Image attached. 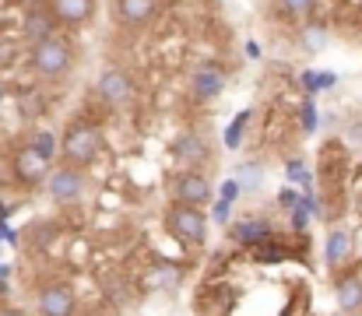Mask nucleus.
<instances>
[{
    "mask_svg": "<svg viewBox=\"0 0 362 316\" xmlns=\"http://www.w3.org/2000/svg\"><path fill=\"white\" fill-rule=\"evenodd\" d=\"M103 148H106V130H103V123H99L95 116H88V112L74 116V119L64 127V134H60V158H64L67 165L88 169V165H95V158L103 155Z\"/></svg>",
    "mask_w": 362,
    "mask_h": 316,
    "instance_id": "obj_1",
    "label": "nucleus"
},
{
    "mask_svg": "<svg viewBox=\"0 0 362 316\" xmlns=\"http://www.w3.org/2000/svg\"><path fill=\"white\" fill-rule=\"evenodd\" d=\"M28 67L39 81H64L74 67V42L67 35H49L28 46Z\"/></svg>",
    "mask_w": 362,
    "mask_h": 316,
    "instance_id": "obj_2",
    "label": "nucleus"
},
{
    "mask_svg": "<svg viewBox=\"0 0 362 316\" xmlns=\"http://www.w3.org/2000/svg\"><path fill=\"white\" fill-rule=\"evenodd\" d=\"M162 225H165V232L180 242V246H187V250H201V246H208V214L204 208H194V204H180V201H173L169 208H165V218H162Z\"/></svg>",
    "mask_w": 362,
    "mask_h": 316,
    "instance_id": "obj_3",
    "label": "nucleus"
},
{
    "mask_svg": "<svg viewBox=\"0 0 362 316\" xmlns=\"http://www.w3.org/2000/svg\"><path fill=\"white\" fill-rule=\"evenodd\" d=\"M95 99L110 112H127V109H134V103H137V85H134V78L127 71L106 67L95 78Z\"/></svg>",
    "mask_w": 362,
    "mask_h": 316,
    "instance_id": "obj_4",
    "label": "nucleus"
},
{
    "mask_svg": "<svg viewBox=\"0 0 362 316\" xmlns=\"http://www.w3.org/2000/svg\"><path fill=\"white\" fill-rule=\"evenodd\" d=\"M46 194H49V201L53 204H60V208H71V204H78L81 197H85V190H88V180H85V169L81 165H57V169H49V176H46Z\"/></svg>",
    "mask_w": 362,
    "mask_h": 316,
    "instance_id": "obj_5",
    "label": "nucleus"
},
{
    "mask_svg": "<svg viewBox=\"0 0 362 316\" xmlns=\"http://www.w3.org/2000/svg\"><path fill=\"white\" fill-rule=\"evenodd\" d=\"M169 194L180 204H194V208H208L211 204V183L201 169H183L169 180Z\"/></svg>",
    "mask_w": 362,
    "mask_h": 316,
    "instance_id": "obj_6",
    "label": "nucleus"
},
{
    "mask_svg": "<svg viewBox=\"0 0 362 316\" xmlns=\"http://www.w3.org/2000/svg\"><path fill=\"white\" fill-rule=\"evenodd\" d=\"M173 158L183 169H204L211 165V141L201 130H180L173 137Z\"/></svg>",
    "mask_w": 362,
    "mask_h": 316,
    "instance_id": "obj_7",
    "label": "nucleus"
},
{
    "mask_svg": "<svg viewBox=\"0 0 362 316\" xmlns=\"http://www.w3.org/2000/svg\"><path fill=\"white\" fill-rule=\"evenodd\" d=\"M49 169H53V162L42 158L32 144H21V148H14V155H11V172H14V180H18L21 187H42L46 176H49Z\"/></svg>",
    "mask_w": 362,
    "mask_h": 316,
    "instance_id": "obj_8",
    "label": "nucleus"
},
{
    "mask_svg": "<svg viewBox=\"0 0 362 316\" xmlns=\"http://www.w3.org/2000/svg\"><path fill=\"white\" fill-rule=\"evenodd\" d=\"M226 85H229V78H226V71H222V67H215V64L194 67V71H190V78H187V92H190V99H194V103H201V105L222 99V95H226Z\"/></svg>",
    "mask_w": 362,
    "mask_h": 316,
    "instance_id": "obj_9",
    "label": "nucleus"
},
{
    "mask_svg": "<svg viewBox=\"0 0 362 316\" xmlns=\"http://www.w3.org/2000/svg\"><path fill=\"white\" fill-rule=\"evenodd\" d=\"M78 306H81L78 292H74L71 285H64V281H49V285H42L39 295H35L39 316H78Z\"/></svg>",
    "mask_w": 362,
    "mask_h": 316,
    "instance_id": "obj_10",
    "label": "nucleus"
},
{
    "mask_svg": "<svg viewBox=\"0 0 362 316\" xmlns=\"http://www.w3.org/2000/svg\"><path fill=\"white\" fill-rule=\"evenodd\" d=\"M278 232V225L267 218V214H240L236 221H229V242L233 246H243V250H250V246H257V242H264V239H271Z\"/></svg>",
    "mask_w": 362,
    "mask_h": 316,
    "instance_id": "obj_11",
    "label": "nucleus"
},
{
    "mask_svg": "<svg viewBox=\"0 0 362 316\" xmlns=\"http://www.w3.org/2000/svg\"><path fill=\"white\" fill-rule=\"evenodd\" d=\"M331 285H334V299H338L341 313H362V267L349 264V267L334 271Z\"/></svg>",
    "mask_w": 362,
    "mask_h": 316,
    "instance_id": "obj_12",
    "label": "nucleus"
},
{
    "mask_svg": "<svg viewBox=\"0 0 362 316\" xmlns=\"http://www.w3.org/2000/svg\"><path fill=\"white\" fill-rule=\"evenodd\" d=\"M57 32H60V25H57L53 11L46 7V0H42V4H32V7L21 14V35H25L28 46H32V42H42V39L57 35Z\"/></svg>",
    "mask_w": 362,
    "mask_h": 316,
    "instance_id": "obj_13",
    "label": "nucleus"
},
{
    "mask_svg": "<svg viewBox=\"0 0 362 316\" xmlns=\"http://www.w3.org/2000/svg\"><path fill=\"white\" fill-rule=\"evenodd\" d=\"M113 11H117V21L123 28L141 32L158 18V0H113Z\"/></svg>",
    "mask_w": 362,
    "mask_h": 316,
    "instance_id": "obj_14",
    "label": "nucleus"
},
{
    "mask_svg": "<svg viewBox=\"0 0 362 316\" xmlns=\"http://www.w3.org/2000/svg\"><path fill=\"white\" fill-rule=\"evenodd\" d=\"M356 260V246H352V232L349 228H327V239H324V264L327 271H341Z\"/></svg>",
    "mask_w": 362,
    "mask_h": 316,
    "instance_id": "obj_15",
    "label": "nucleus"
},
{
    "mask_svg": "<svg viewBox=\"0 0 362 316\" xmlns=\"http://www.w3.org/2000/svg\"><path fill=\"white\" fill-rule=\"evenodd\" d=\"M60 28H85L95 18V0H46Z\"/></svg>",
    "mask_w": 362,
    "mask_h": 316,
    "instance_id": "obj_16",
    "label": "nucleus"
},
{
    "mask_svg": "<svg viewBox=\"0 0 362 316\" xmlns=\"http://www.w3.org/2000/svg\"><path fill=\"white\" fill-rule=\"evenodd\" d=\"M292 42L303 53H324L327 42H331V25L320 21V18H310V21H303V25L292 28Z\"/></svg>",
    "mask_w": 362,
    "mask_h": 316,
    "instance_id": "obj_17",
    "label": "nucleus"
},
{
    "mask_svg": "<svg viewBox=\"0 0 362 316\" xmlns=\"http://www.w3.org/2000/svg\"><path fill=\"white\" fill-rule=\"evenodd\" d=\"M317 7H320V0H274V18L281 25L296 28V25L317 18Z\"/></svg>",
    "mask_w": 362,
    "mask_h": 316,
    "instance_id": "obj_18",
    "label": "nucleus"
},
{
    "mask_svg": "<svg viewBox=\"0 0 362 316\" xmlns=\"http://www.w3.org/2000/svg\"><path fill=\"white\" fill-rule=\"evenodd\" d=\"M296 85L313 99V95H320V92L338 88V74H334V71H313V67H306V71H299V74H296Z\"/></svg>",
    "mask_w": 362,
    "mask_h": 316,
    "instance_id": "obj_19",
    "label": "nucleus"
},
{
    "mask_svg": "<svg viewBox=\"0 0 362 316\" xmlns=\"http://www.w3.org/2000/svg\"><path fill=\"white\" fill-rule=\"evenodd\" d=\"M99 285H103V292H106V303H113V306H130L134 303V285L120 278L117 271H106V274H99Z\"/></svg>",
    "mask_w": 362,
    "mask_h": 316,
    "instance_id": "obj_20",
    "label": "nucleus"
},
{
    "mask_svg": "<svg viewBox=\"0 0 362 316\" xmlns=\"http://www.w3.org/2000/svg\"><path fill=\"white\" fill-rule=\"evenodd\" d=\"M148 281H151L155 288H162V292H173V288H180V281H183V267H180V264H169V260H155V264L148 267Z\"/></svg>",
    "mask_w": 362,
    "mask_h": 316,
    "instance_id": "obj_21",
    "label": "nucleus"
},
{
    "mask_svg": "<svg viewBox=\"0 0 362 316\" xmlns=\"http://www.w3.org/2000/svg\"><path fill=\"white\" fill-rule=\"evenodd\" d=\"M14 103H18V116H21V119H39V116L49 109L42 88H18Z\"/></svg>",
    "mask_w": 362,
    "mask_h": 316,
    "instance_id": "obj_22",
    "label": "nucleus"
},
{
    "mask_svg": "<svg viewBox=\"0 0 362 316\" xmlns=\"http://www.w3.org/2000/svg\"><path fill=\"white\" fill-rule=\"evenodd\" d=\"M250 123H253V109H243V112H236V116H233V123L226 127V137H222V144H226L229 151H240V148H243Z\"/></svg>",
    "mask_w": 362,
    "mask_h": 316,
    "instance_id": "obj_23",
    "label": "nucleus"
},
{
    "mask_svg": "<svg viewBox=\"0 0 362 316\" xmlns=\"http://www.w3.org/2000/svg\"><path fill=\"white\" fill-rule=\"evenodd\" d=\"M285 180H288L296 190H317V176H313V169H310L303 158H288V162H285Z\"/></svg>",
    "mask_w": 362,
    "mask_h": 316,
    "instance_id": "obj_24",
    "label": "nucleus"
},
{
    "mask_svg": "<svg viewBox=\"0 0 362 316\" xmlns=\"http://www.w3.org/2000/svg\"><path fill=\"white\" fill-rule=\"evenodd\" d=\"M236 183H240L246 194H257V190L264 187V165H260V162H240Z\"/></svg>",
    "mask_w": 362,
    "mask_h": 316,
    "instance_id": "obj_25",
    "label": "nucleus"
},
{
    "mask_svg": "<svg viewBox=\"0 0 362 316\" xmlns=\"http://www.w3.org/2000/svg\"><path fill=\"white\" fill-rule=\"evenodd\" d=\"M28 144H32V148H35V151H39L42 158H49V162H53V158L60 155V137H57L53 130H35Z\"/></svg>",
    "mask_w": 362,
    "mask_h": 316,
    "instance_id": "obj_26",
    "label": "nucleus"
},
{
    "mask_svg": "<svg viewBox=\"0 0 362 316\" xmlns=\"http://www.w3.org/2000/svg\"><path fill=\"white\" fill-rule=\"evenodd\" d=\"M317 127H320V112H317V103L306 95V99L299 103V134L310 137V134H317Z\"/></svg>",
    "mask_w": 362,
    "mask_h": 316,
    "instance_id": "obj_27",
    "label": "nucleus"
},
{
    "mask_svg": "<svg viewBox=\"0 0 362 316\" xmlns=\"http://www.w3.org/2000/svg\"><path fill=\"white\" fill-rule=\"evenodd\" d=\"M14 64H18V39H11V35L0 32V71H7Z\"/></svg>",
    "mask_w": 362,
    "mask_h": 316,
    "instance_id": "obj_28",
    "label": "nucleus"
},
{
    "mask_svg": "<svg viewBox=\"0 0 362 316\" xmlns=\"http://www.w3.org/2000/svg\"><path fill=\"white\" fill-rule=\"evenodd\" d=\"M229 218H233V204L229 201H211V214H208V221H215V225H229Z\"/></svg>",
    "mask_w": 362,
    "mask_h": 316,
    "instance_id": "obj_29",
    "label": "nucleus"
},
{
    "mask_svg": "<svg viewBox=\"0 0 362 316\" xmlns=\"http://www.w3.org/2000/svg\"><path fill=\"white\" fill-rule=\"evenodd\" d=\"M240 194H243V187L236 183V176H233V180H226V183L218 187V197H222V201H229V204H236V201H240Z\"/></svg>",
    "mask_w": 362,
    "mask_h": 316,
    "instance_id": "obj_30",
    "label": "nucleus"
},
{
    "mask_svg": "<svg viewBox=\"0 0 362 316\" xmlns=\"http://www.w3.org/2000/svg\"><path fill=\"white\" fill-rule=\"evenodd\" d=\"M299 194H303V190H296V187L288 183V187H285V190L278 194V201H274V204H278V208H281V211L296 208V204H299Z\"/></svg>",
    "mask_w": 362,
    "mask_h": 316,
    "instance_id": "obj_31",
    "label": "nucleus"
},
{
    "mask_svg": "<svg viewBox=\"0 0 362 316\" xmlns=\"http://www.w3.org/2000/svg\"><path fill=\"white\" fill-rule=\"evenodd\" d=\"M246 57H250V60H260V46H257L253 39L246 42Z\"/></svg>",
    "mask_w": 362,
    "mask_h": 316,
    "instance_id": "obj_32",
    "label": "nucleus"
},
{
    "mask_svg": "<svg viewBox=\"0 0 362 316\" xmlns=\"http://www.w3.org/2000/svg\"><path fill=\"white\" fill-rule=\"evenodd\" d=\"M349 134H352V141H362V123H352Z\"/></svg>",
    "mask_w": 362,
    "mask_h": 316,
    "instance_id": "obj_33",
    "label": "nucleus"
},
{
    "mask_svg": "<svg viewBox=\"0 0 362 316\" xmlns=\"http://www.w3.org/2000/svg\"><path fill=\"white\" fill-rule=\"evenodd\" d=\"M0 316H25L21 310H14V306H0Z\"/></svg>",
    "mask_w": 362,
    "mask_h": 316,
    "instance_id": "obj_34",
    "label": "nucleus"
},
{
    "mask_svg": "<svg viewBox=\"0 0 362 316\" xmlns=\"http://www.w3.org/2000/svg\"><path fill=\"white\" fill-rule=\"evenodd\" d=\"M0 278H11V267H4V264H0Z\"/></svg>",
    "mask_w": 362,
    "mask_h": 316,
    "instance_id": "obj_35",
    "label": "nucleus"
},
{
    "mask_svg": "<svg viewBox=\"0 0 362 316\" xmlns=\"http://www.w3.org/2000/svg\"><path fill=\"white\" fill-rule=\"evenodd\" d=\"M278 316H296V310H281V313Z\"/></svg>",
    "mask_w": 362,
    "mask_h": 316,
    "instance_id": "obj_36",
    "label": "nucleus"
},
{
    "mask_svg": "<svg viewBox=\"0 0 362 316\" xmlns=\"http://www.w3.org/2000/svg\"><path fill=\"white\" fill-rule=\"evenodd\" d=\"M334 316H352V313H334Z\"/></svg>",
    "mask_w": 362,
    "mask_h": 316,
    "instance_id": "obj_37",
    "label": "nucleus"
},
{
    "mask_svg": "<svg viewBox=\"0 0 362 316\" xmlns=\"http://www.w3.org/2000/svg\"><path fill=\"white\" fill-rule=\"evenodd\" d=\"M359 18H362V0H359Z\"/></svg>",
    "mask_w": 362,
    "mask_h": 316,
    "instance_id": "obj_38",
    "label": "nucleus"
},
{
    "mask_svg": "<svg viewBox=\"0 0 362 316\" xmlns=\"http://www.w3.org/2000/svg\"><path fill=\"white\" fill-rule=\"evenodd\" d=\"M0 95H4V92H0Z\"/></svg>",
    "mask_w": 362,
    "mask_h": 316,
    "instance_id": "obj_39",
    "label": "nucleus"
}]
</instances>
